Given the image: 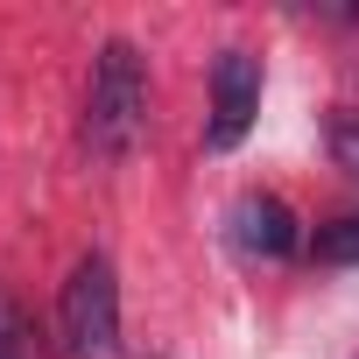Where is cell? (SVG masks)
I'll return each instance as SVG.
<instances>
[{
  "mask_svg": "<svg viewBox=\"0 0 359 359\" xmlns=\"http://www.w3.org/2000/svg\"><path fill=\"white\" fill-rule=\"evenodd\" d=\"M57 338H64V359H113L120 352V275L106 254H78V268L57 296Z\"/></svg>",
  "mask_w": 359,
  "mask_h": 359,
  "instance_id": "obj_2",
  "label": "cell"
},
{
  "mask_svg": "<svg viewBox=\"0 0 359 359\" xmlns=\"http://www.w3.org/2000/svg\"><path fill=\"white\" fill-rule=\"evenodd\" d=\"M254 113H261V57H247V50H219V64H212L205 148H212V155H233V148L247 141Z\"/></svg>",
  "mask_w": 359,
  "mask_h": 359,
  "instance_id": "obj_3",
  "label": "cell"
},
{
  "mask_svg": "<svg viewBox=\"0 0 359 359\" xmlns=\"http://www.w3.org/2000/svg\"><path fill=\"white\" fill-rule=\"evenodd\" d=\"M310 261H317V268H352V261H359V212L324 219V226L310 233Z\"/></svg>",
  "mask_w": 359,
  "mask_h": 359,
  "instance_id": "obj_5",
  "label": "cell"
},
{
  "mask_svg": "<svg viewBox=\"0 0 359 359\" xmlns=\"http://www.w3.org/2000/svg\"><path fill=\"white\" fill-rule=\"evenodd\" d=\"M331 162H338L352 184H359V113H352V106L331 120Z\"/></svg>",
  "mask_w": 359,
  "mask_h": 359,
  "instance_id": "obj_6",
  "label": "cell"
},
{
  "mask_svg": "<svg viewBox=\"0 0 359 359\" xmlns=\"http://www.w3.org/2000/svg\"><path fill=\"white\" fill-rule=\"evenodd\" d=\"M226 226H233V247L254 254V261H289V254L303 247V219H296L289 198H275V191H247Z\"/></svg>",
  "mask_w": 359,
  "mask_h": 359,
  "instance_id": "obj_4",
  "label": "cell"
},
{
  "mask_svg": "<svg viewBox=\"0 0 359 359\" xmlns=\"http://www.w3.org/2000/svg\"><path fill=\"white\" fill-rule=\"evenodd\" d=\"M0 359H29V324H22L8 289H0Z\"/></svg>",
  "mask_w": 359,
  "mask_h": 359,
  "instance_id": "obj_7",
  "label": "cell"
},
{
  "mask_svg": "<svg viewBox=\"0 0 359 359\" xmlns=\"http://www.w3.org/2000/svg\"><path fill=\"white\" fill-rule=\"evenodd\" d=\"M148 134V64L127 36H113L92 57V85H85V148L92 162H127Z\"/></svg>",
  "mask_w": 359,
  "mask_h": 359,
  "instance_id": "obj_1",
  "label": "cell"
}]
</instances>
